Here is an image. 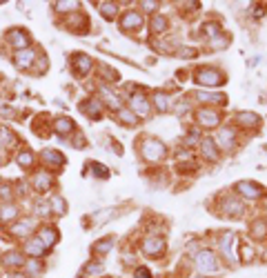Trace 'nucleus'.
Instances as JSON below:
<instances>
[{
	"instance_id": "f257e3e1",
	"label": "nucleus",
	"mask_w": 267,
	"mask_h": 278,
	"mask_svg": "<svg viewBox=\"0 0 267 278\" xmlns=\"http://www.w3.org/2000/svg\"><path fill=\"white\" fill-rule=\"evenodd\" d=\"M198 85H205V87H218V85H225V74L216 67H200V69L194 74Z\"/></svg>"
},
{
	"instance_id": "f03ea898",
	"label": "nucleus",
	"mask_w": 267,
	"mask_h": 278,
	"mask_svg": "<svg viewBox=\"0 0 267 278\" xmlns=\"http://www.w3.org/2000/svg\"><path fill=\"white\" fill-rule=\"evenodd\" d=\"M142 156L147 158V160L156 162V160H163V158L167 156V147L165 142H160L158 138H147L145 142H142Z\"/></svg>"
},
{
	"instance_id": "7ed1b4c3",
	"label": "nucleus",
	"mask_w": 267,
	"mask_h": 278,
	"mask_svg": "<svg viewBox=\"0 0 267 278\" xmlns=\"http://www.w3.org/2000/svg\"><path fill=\"white\" fill-rule=\"evenodd\" d=\"M194 261H196V267H198V270L205 272V274H209V272H216V270H218L216 254L209 252V249H200Z\"/></svg>"
},
{
	"instance_id": "20e7f679",
	"label": "nucleus",
	"mask_w": 267,
	"mask_h": 278,
	"mask_svg": "<svg viewBox=\"0 0 267 278\" xmlns=\"http://www.w3.org/2000/svg\"><path fill=\"white\" fill-rule=\"evenodd\" d=\"M196 121H198L200 127L212 129V127H218V125H221V114L212 107H203L196 112Z\"/></svg>"
},
{
	"instance_id": "39448f33",
	"label": "nucleus",
	"mask_w": 267,
	"mask_h": 278,
	"mask_svg": "<svg viewBox=\"0 0 267 278\" xmlns=\"http://www.w3.org/2000/svg\"><path fill=\"white\" fill-rule=\"evenodd\" d=\"M7 40H9V45H11L16 51L29 49V33H27L25 29H20V27H13V29H9Z\"/></svg>"
},
{
	"instance_id": "423d86ee",
	"label": "nucleus",
	"mask_w": 267,
	"mask_h": 278,
	"mask_svg": "<svg viewBox=\"0 0 267 278\" xmlns=\"http://www.w3.org/2000/svg\"><path fill=\"white\" fill-rule=\"evenodd\" d=\"M130 109L136 114L138 118H149V114H151L149 98H147V96H140V94L132 96L130 98Z\"/></svg>"
},
{
	"instance_id": "0eeeda50",
	"label": "nucleus",
	"mask_w": 267,
	"mask_h": 278,
	"mask_svg": "<svg viewBox=\"0 0 267 278\" xmlns=\"http://www.w3.org/2000/svg\"><path fill=\"white\" fill-rule=\"evenodd\" d=\"M165 249H167V245H165V241L160 236H149V238L142 241V252H145L147 256H151V258L163 256Z\"/></svg>"
},
{
	"instance_id": "6e6552de",
	"label": "nucleus",
	"mask_w": 267,
	"mask_h": 278,
	"mask_svg": "<svg viewBox=\"0 0 267 278\" xmlns=\"http://www.w3.org/2000/svg\"><path fill=\"white\" fill-rule=\"evenodd\" d=\"M234 189H236L241 196H245V198H252V200L263 196V185L252 183V180H241V183L234 185Z\"/></svg>"
},
{
	"instance_id": "1a4fd4ad",
	"label": "nucleus",
	"mask_w": 267,
	"mask_h": 278,
	"mask_svg": "<svg viewBox=\"0 0 267 278\" xmlns=\"http://www.w3.org/2000/svg\"><path fill=\"white\" fill-rule=\"evenodd\" d=\"M71 65H74V74L76 76H87L94 67V60L87 54H74L71 56Z\"/></svg>"
},
{
	"instance_id": "9d476101",
	"label": "nucleus",
	"mask_w": 267,
	"mask_h": 278,
	"mask_svg": "<svg viewBox=\"0 0 267 278\" xmlns=\"http://www.w3.org/2000/svg\"><path fill=\"white\" fill-rule=\"evenodd\" d=\"M33 62H36V49H33V47L13 54V65H16L18 69H27V67L33 65Z\"/></svg>"
},
{
	"instance_id": "9b49d317",
	"label": "nucleus",
	"mask_w": 267,
	"mask_h": 278,
	"mask_svg": "<svg viewBox=\"0 0 267 278\" xmlns=\"http://www.w3.org/2000/svg\"><path fill=\"white\" fill-rule=\"evenodd\" d=\"M218 147L221 149H232L234 142H236V129L234 127H223L221 132H218Z\"/></svg>"
},
{
	"instance_id": "f8f14e48",
	"label": "nucleus",
	"mask_w": 267,
	"mask_h": 278,
	"mask_svg": "<svg viewBox=\"0 0 267 278\" xmlns=\"http://www.w3.org/2000/svg\"><path fill=\"white\" fill-rule=\"evenodd\" d=\"M121 27L125 31H138L142 27V16L140 13H136V11H127L125 16H123V20H121Z\"/></svg>"
},
{
	"instance_id": "ddd939ff",
	"label": "nucleus",
	"mask_w": 267,
	"mask_h": 278,
	"mask_svg": "<svg viewBox=\"0 0 267 278\" xmlns=\"http://www.w3.org/2000/svg\"><path fill=\"white\" fill-rule=\"evenodd\" d=\"M2 265L11 267V270H20V267H25V258H22V254L18 252V249H11V252H4L2 256Z\"/></svg>"
},
{
	"instance_id": "4468645a",
	"label": "nucleus",
	"mask_w": 267,
	"mask_h": 278,
	"mask_svg": "<svg viewBox=\"0 0 267 278\" xmlns=\"http://www.w3.org/2000/svg\"><path fill=\"white\" fill-rule=\"evenodd\" d=\"M78 107H80V112H83L85 116L94 118V121H96V118H100V112H103V109H100V100H98V98H87V100H83Z\"/></svg>"
},
{
	"instance_id": "2eb2a0df",
	"label": "nucleus",
	"mask_w": 267,
	"mask_h": 278,
	"mask_svg": "<svg viewBox=\"0 0 267 278\" xmlns=\"http://www.w3.org/2000/svg\"><path fill=\"white\" fill-rule=\"evenodd\" d=\"M54 129H56V134L63 138V136H69V134L76 132V123L71 121L69 116H58L54 123Z\"/></svg>"
},
{
	"instance_id": "dca6fc26",
	"label": "nucleus",
	"mask_w": 267,
	"mask_h": 278,
	"mask_svg": "<svg viewBox=\"0 0 267 278\" xmlns=\"http://www.w3.org/2000/svg\"><path fill=\"white\" fill-rule=\"evenodd\" d=\"M40 156H42V162H45L47 167H51V169H58V167L65 165V156L56 149H45Z\"/></svg>"
},
{
	"instance_id": "f3484780",
	"label": "nucleus",
	"mask_w": 267,
	"mask_h": 278,
	"mask_svg": "<svg viewBox=\"0 0 267 278\" xmlns=\"http://www.w3.org/2000/svg\"><path fill=\"white\" fill-rule=\"evenodd\" d=\"M36 238L42 243V245H45V249H51L56 243H58V232H56L54 227H42L40 232H38Z\"/></svg>"
},
{
	"instance_id": "a211bd4d",
	"label": "nucleus",
	"mask_w": 267,
	"mask_h": 278,
	"mask_svg": "<svg viewBox=\"0 0 267 278\" xmlns=\"http://www.w3.org/2000/svg\"><path fill=\"white\" fill-rule=\"evenodd\" d=\"M245 207H243L241 200H234V198H227L225 205H223V216H230V218H241Z\"/></svg>"
},
{
	"instance_id": "6ab92c4d",
	"label": "nucleus",
	"mask_w": 267,
	"mask_h": 278,
	"mask_svg": "<svg viewBox=\"0 0 267 278\" xmlns=\"http://www.w3.org/2000/svg\"><path fill=\"white\" fill-rule=\"evenodd\" d=\"M236 123L241 125V127H245V129H254V127H259L261 125V118L256 116L254 112H238L236 114Z\"/></svg>"
},
{
	"instance_id": "aec40b11",
	"label": "nucleus",
	"mask_w": 267,
	"mask_h": 278,
	"mask_svg": "<svg viewBox=\"0 0 267 278\" xmlns=\"http://www.w3.org/2000/svg\"><path fill=\"white\" fill-rule=\"evenodd\" d=\"M33 187H36V191H49L51 187H54V178H51V174H45V171H38L36 176H33Z\"/></svg>"
},
{
	"instance_id": "412c9836",
	"label": "nucleus",
	"mask_w": 267,
	"mask_h": 278,
	"mask_svg": "<svg viewBox=\"0 0 267 278\" xmlns=\"http://www.w3.org/2000/svg\"><path fill=\"white\" fill-rule=\"evenodd\" d=\"M31 232H33L31 220H20V223H16V225L9 227V234H11V236H18V238H27Z\"/></svg>"
},
{
	"instance_id": "4be33fe9",
	"label": "nucleus",
	"mask_w": 267,
	"mask_h": 278,
	"mask_svg": "<svg viewBox=\"0 0 267 278\" xmlns=\"http://www.w3.org/2000/svg\"><path fill=\"white\" fill-rule=\"evenodd\" d=\"M200 103H214V105H227L225 94H214V92H196L194 94Z\"/></svg>"
},
{
	"instance_id": "5701e85b",
	"label": "nucleus",
	"mask_w": 267,
	"mask_h": 278,
	"mask_svg": "<svg viewBox=\"0 0 267 278\" xmlns=\"http://www.w3.org/2000/svg\"><path fill=\"white\" fill-rule=\"evenodd\" d=\"M200 147H203V156L207 158V160H212V162L218 160V147L212 138H203V140H200Z\"/></svg>"
},
{
	"instance_id": "b1692460",
	"label": "nucleus",
	"mask_w": 267,
	"mask_h": 278,
	"mask_svg": "<svg viewBox=\"0 0 267 278\" xmlns=\"http://www.w3.org/2000/svg\"><path fill=\"white\" fill-rule=\"evenodd\" d=\"M98 94L103 96V98H105V103H107V105H109V107H112V109H123V100L118 98V96L114 94V92H112V89H109V87H105V85H103V87L98 89Z\"/></svg>"
},
{
	"instance_id": "393cba45",
	"label": "nucleus",
	"mask_w": 267,
	"mask_h": 278,
	"mask_svg": "<svg viewBox=\"0 0 267 278\" xmlns=\"http://www.w3.org/2000/svg\"><path fill=\"white\" fill-rule=\"evenodd\" d=\"M25 252H27V256H31V258H40V256H45L47 249L38 238H29L27 245H25Z\"/></svg>"
},
{
	"instance_id": "a878e982",
	"label": "nucleus",
	"mask_w": 267,
	"mask_h": 278,
	"mask_svg": "<svg viewBox=\"0 0 267 278\" xmlns=\"http://www.w3.org/2000/svg\"><path fill=\"white\" fill-rule=\"evenodd\" d=\"M234 238H236V234H232V232H225L223 234V238H221V252H223V256H225L227 261H234V254H232Z\"/></svg>"
},
{
	"instance_id": "bb28decb",
	"label": "nucleus",
	"mask_w": 267,
	"mask_h": 278,
	"mask_svg": "<svg viewBox=\"0 0 267 278\" xmlns=\"http://www.w3.org/2000/svg\"><path fill=\"white\" fill-rule=\"evenodd\" d=\"M151 100H154L156 109H158L160 114H167V112H169L171 103H169V96H167L165 92H154V96H151Z\"/></svg>"
},
{
	"instance_id": "cd10ccee",
	"label": "nucleus",
	"mask_w": 267,
	"mask_h": 278,
	"mask_svg": "<svg viewBox=\"0 0 267 278\" xmlns=\"http://www.w3.org/2000/svg\"><path fill=\"white\" fill-rule=\"evenodd\" d=\"M149 29L154 31V33H163L169 29V18H165V16H154L151 18V22H149Z\"/></svg>"
},
{
	"instance_id": "c85d7f7f",
	"label": "nucleus",
	"mask_w": 267,
	"mask_h": 278,
	"mask_svg": "<svg viewBox=\"0 0 267 278\" xmlns=\"http://www.w3.org/2000/svg\"><path fill=\"white\" fill-rule=\"evenodd\" d=\"M96 7H98V11L107 18V20H114V18H116V13H118V4L116 2H98Z\"/></svg>"
},
{
	"instance_id": "c756f323",
	"label": "nucleus",
	"mask_w": 267,
	"mask_h": 278,
	"mask_svg": "<svg viewBox=\"0 0 267 278\" xmlns=\"http://www.w3.org/2000/svg\"><path fill=\"white\" fill-rule=\"evenodd\" d=\"M118 121H121L123 125H127V127H134V125L138 123V118H136V114L132 112V109H118Z\"/></svg>"
},
{
	"instance_id": "7c9ffc66",
	"label": "nucleus",
	"mask_w": 267,
	"mask_h": 278,
	"mask_svg": "<svg viewBox=\"0 0 267 278\" xmlns=\"http://www.w3.org/2000/svg\"><path fill=\"white\" fill-rule=\"evenodd\" d=\"M112 247H114V236H105L103 241H98L96 245H94V254H98V256H105V254H107Z\"/></svg>"
},
{
	"instance_id": "2f4dec72",
	"label": "nucleus",
	"mask_w": 267,
	"mask_h": 278,
	"mask_svg": "<svg viewBox=\"0 0 267 278\" xmlns=\"http://www.w3.org/2000/svg\"><path fill=\"white\" fill-rule=\"evenodd\" d=\"M103 263H98V261H92V263H87L85 265V270H83V276H87V278H92V276H98V274H103Z\"/></svg>"
},
{
	"instance_id": "473e14b6",
	"label": "nucleus",
	"mask_w": 267,
	"mask_h": 278,
	"mask_svg": "<svg viewBox=\"0 0 267 278\" xmlns=\"http://www.w3.org/2000/svg\"><path fill=\"white\" fill-rule=\"evenodd\" d=\"M203 36L214 40L216 36H221V25L218 22H203Z\"/></svg>"
},
{
	"instance_id": "72a5a7b5",
	"label": "nucleus",
	"mask_w": 267,
	"mask_h": 278,
	"mask_svg": "<svg viewBox=\"0 0 267 278\" xmlns=\"http://www.w3.org/2000/svg\"><path fill=\"white\" fill-rule=\"evenodd\" d=\"M250 232H252V236L259 238V241H261V238H265V236H267V225H265V220H254V225H252Z\"/></svg>"
},
{
	"instance_id": "f704fd0d",
	"label": "nucleus",
	"mask_w": 267,
	"mask_h": 278,
	"mask_svg": "<svg viewBox=\"0 0 267 278\" xmlns=\"http://www.w3.org/2000/svg\"><path fill=\"white\" fill-rule=\"evenodd\" d=\"M16 216H18L16 205H2V207H0V220H13Z\"/></svg>"
},
{
	"instance_id": "c9c22d12",
	"label": "nucleus",
	"mask_w": 267,
	"mask_h": 278,
	"mask_svg": "<svg viewBox=\"0 0 267 278\" xmlns=\"http://www.w3.org/2000/svg\"><path fill=\"white\" fill-rule=\"evenodd\" d=\"M51 212H54L56 216H65V214H67V200L60 198V196H58V198H54V200H51Z\"/></svg>"
},
{
	"instance_id": "e433bc0d",
	"label": "nucleus",
	"mask_w": 267,
	"mask_h": 278,
	"mask_svg": "<svg viewBox=\"0 0 267 278\" xmlns=\"http://www.w3.org/2000/svg\"><path fill=\"white\" fill-rule=\"evenodd\" d=\"M18 165L22 167V169H27V167H31L33 165V156H31V151L29 149H22V151H18Z\"/></svg>"
},
{
	"instance_id": "4c0bfd02",
	"label": "nucleus",
	"mask_w": 267,
	"mask_h": 278,
	"mask_svg": "<svg viewBox=\"0 0 267 278\" xmlns=\"http://www.w3.org/2000/svg\"><path fill=\"white\" fill-rule=\"evenodd\" d=\"M13 142H16V136H13L11 129L0 127V145L7 147V145H13Z\"/></svg>"
},
{
	"instance_id": "58836bf2",
	"label": "nucleus",
	"mask_w": 267,
	"mask_h": 278,
	"mask_svg": "<svg viewBox=\"0 0 267 278\" xmlns=\"http://www.w3.org/2000/svg\"><path fill=\"white\" fill-rule=\"evenodd\" d=\"M54 7H56V11H60V13H67V11H76V9H80V2H74V0H71V2H54Z\"/></svg>"
},
{
	"instance_id": "ea45409f",
	"label": "nucleus",
	"mask_w": 267,
	"mask_h": 278,
	"mask_svg": "<svg viewBox=\"0 0 267 278\" xmlns=\"http://www.w3.org/2000/svg\"><path fill=\"white\" fill-rule=\"evenodd\" d=\"M89 167L94 169V176H98L100 180H107L109 178V171L105 165H100V162H89Z\"/></svg>"
},
{
	"instance_id": "a19ab883",
	"label": "nucleus",
	"mask_w": 267,
	"mask_h": 278,
	"mask_svg": "<svg viewBox=\"0 0 267 278\" xmlns=\"http://www.w3.org/2000/svg\"><path fill=\"white\" fill-rule=\"evenodd\" d=\"M36 214H38V216H49V214H54V212H51V203L38 200V203H36Z\"/></svg>"
},
{
	"instance_id": "79ce46f5",
	"label": "nucleus",
	"mask_w": 267,
	"mask_h": 278,
	"mask_svg": "<svg viewBox=\"0 0 267 278\" xmlns=\"http://www.w3.org/2000/svg\"><path fill=\"white\" fill-rule=\"evenodd\" d=\"M209 42H212V47H214V49H225V47H227V42H230V38H223V40H221V36H216L214 40H209Z\"/></svg>"
},
{
	"instance_id": "37998d69",
	"label": "nucleus",
	"mask_w": 267,
	"mask_h": 278,
	"mask_svg": "<svg viewBox=\"0 0 267 278\" xmlns=\"http://www.w3.org/2000/svg\"><path fill=\"white\" fill-rule=\"evenodd\" d=\"M140 7L145 9V11H156V9L160 7V2H156V0H154V2H149V0H142Z\"/></svg>"
},
{
	"instance_id": "c03bdc74",
	"label": "nucleus",
	"mask_w": 267,
	"mask_h": 278,
	"mask_svg": "<svg viewBox=\"0 0 267 278\" xmlns=\"http://www.w3.org/2000/svg\"><path fill=\"white\" fill-rule=\"evenodd\" d=\"M134 278H151V272L147 270V267H136V272H134Z\"/></svg>"
},
{
	"instance_id": "a18cd8bd",
	"label": "nucleus",
	"mask_w": 267,
	"mask_h": 278,
	"mask_svg": "<svg viewBox=\"0 0 267 278\" xmlns=\"http://www.w3.org/2000/svg\"><path fill=\"white\" fill-rule=\"evenodd\" d=\"M196 140H198V132H189V138L185 136V145H187V147H192Z\"/></svg>"
},
{
	"instance_id": "49530a36",
	"label": "nucleus",
	"mask_w": 267,
	"mask_h": 278,
	"mask_svg": "<svg viewBox=\"0 0 267 278\" xmlns=\"http://www.w3.org/2000/svg\"><path fill=\"white\" fill-rule=\"evenodd\" d=\"M112 214H114L112 209H107V212H100V214H96V216H94V218H96V220H98V225H100V223H103V220H107L109 216H112Z\"/></svg>"
},
{
	"instance_id": "de8ad7c7",
	"label": "nucleus",
	"mask_w": 267,
	"mask_h": 278,
	"mask_svg": "<svg viewBox=\"0 0 267 278\" xmlns=\"http://www.w3.org/2000/svg\"><path fill=\"white\" fill-rule=\"evenodd\" d=\"M254 16L256 18L265 16V4H254Z\"/></svg>"
},
{
	"instance_id": "09e8293b",
	"label": "nucleus",
	"mask_w": 267,
	"mask_h": 278,
	"mask_svg": "<svg viewBox=\"0 0 267 278\" xmlns=\"http://www.w3.org/2000/svg\"><path fill=\"white\" fill-rule=\"evenodd\" d=\"M0 116H2V118H11L13 116V109L11 107H0Z\"/></svg>"
},
{
	"instance_id": "8fccbe9b",
	"label": "nucleus",
	"mask_w": 267,
	"mask_h": 278,
	"mask_svg": "<svg viewBox=\"0 0 267 278\" xmlns=\"http://www.w3.org/2000/svg\"><path fill=\"white\" fill-rule=\"evenodd\" d=\"M180 56H183V58H194V56H196V49H180Z\"/></svg>"
},
{
	"instance_id": "3c124183",
	"label": "nucleus",
	"mask_w": 267,
	"mask_h": 278,
	"mask_svg": "<svg viewBox=\"0 0 267 278\" xmlns=\"http://www.w3.org/2000/svg\"><path fill=\"white\" fill-rule=\"evenodd\" d=\"M74 147H85V138L83 136H76L74 138Z\"/></svg>"
},
{
	"instance_id": "603ef678",
	"label": "nucleus",
	"mask_w": 267,
	"mask_h": 278,
	"mask_svg": "<svg viewBox=\"0 0 267 278\" xmlns=\"http://www.w3.org/2000/svg\"><path fill=\"white\" fill-rule=\"evenodd\" d=\"M9 278H27V274H11Z\"/></svg>"
},
{
	"instance_id": "864d4df0",
	"label": "nucleus",
	"mask_w": 267,
	"mask_h": 278,
	"mask_svg": "<svg viewBox=\"0 0 267 278\" xmlns=\"http://www.w3.org/2000/svg\"><path fill=\"white\" fill-rule=\"evenodd\" d=\"M198 278H207V276H198Z\"/></svg>"
},
{
	"instance_id": "5fc2aeb1",
	"label": "nucleus",
	"mask_w": 267,
	"mask_h": 278,
	"mask_svg": "<svg viewBox=\"0 0 267 278\" xmlns=\"http://www.w3.org/2000/svg\"><path fill=\"white\" fill-rule=\"evenodd\" d=\"M0 149H2V145H0Z\"/></svg>"
}]
</instances>
